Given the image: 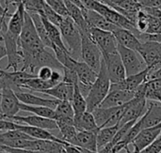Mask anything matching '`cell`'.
<instances>
[{"label": "cell", "instance_id": "cell-43", "mask_svg": "<svg viewBox=\"0 0 161 153\" xmlns=\"http://www.w3.org/2000/svg\"><path fill=\"white\" fill-rule=\"evenodd\" d=\"M140 153H161V134L151 145Z\"/></svg>", "mask_w": 161, "mask_h": 153}, {"label": "cell", "instance_id": "cell-4", "mask_svg": "<svg viewBox=\"0 0 161 153\" xmlns=\"http://www.w3.org/2000/svg\"><path fill=\"white\" fill-rule=\"evenodd\" d=\"M86 8L100 13L108 22H110L111 24H115L116 26H118L120 28L127 29V30L133 32L134 34H136L138 36V38L140 37L141 33L139 32V30L137 29L136 25L131 21H129L126 17H125L124 15L119 13L117 10H115L112 8L108 7V5L102 3L101 1H96V0L90 1L86 5Z\"/></svg>", "mask_w": 161, "mask_h": 153}, {"label": "cell", "instance_id": "cell-25", "mask_svg": "<svg viewBox=\"0 0 161 153\" xmlns=\"http://www.w3.org/2000/svg\"><path fill=\"white\" fill-rule=\"evenodd\" d=\"M75 86L72 84H68L65 82H60L59 84L56 85L55 87L42 91V94L51 96L54 99L58 101H69L71 102L74 95Z\"/></svg>", "mask_w": 161, "mask_h": 153}, {"label": "cell", "instance_id": "cell-49", "mask_svg": "<svg viewBox=\"0 0 161 153\" xmlns=\"http://www.w3.org/2000/svg\"><path fill=\"white\" fill-rule=\"evenodd\" d=\"M6 56H7V50H6L5 46L0 45V60L3 59Z\"/></svg>", "mask_w": 161, "mask_h": 153}, {"label": "cell", "instance_id": "cell-26", "mask_svg": "<svg viewBox=\"0 0 161 153\" xmlns=\"http://www.w3.org/2000/svg\"><path fill=\"white\" fill-rule=\"evenodd\" d=\"M25 8L23 3H18L15 11L12 14H10L9 21L7 24L8 30L11 34L17 37L20 36L25 24Z\"/></svg>", "mask_w": 161, "mask_h": 153}, {"label": "cell", "instance_id": "cell-54", "mask_svg": "<svg viewBox=\"0 0 161 153\" xmlns=\"http://www.w3.org/2000/svg\"><path fill=\"white\" fill-rule=\"evenodd\" d=\"M2 118H3V116H2V115L0 114V119H2Z\"/></svg>", "mask_w": 161, "mask_h": 153}, {"label": "cell", "instance_id": "cell-18", "mask_svg": "<svg viewBox=\"0 0 161 153\" xmlns=\"http://www.w3.org/2000/svg\"><path fill=\"white\" fill-rule=\"evenodd\" d=\"M135 97V92L123 90V89H114L110 88L108 94L100 104L99 107L109 108V107H118L122 106L128 102H130Z\"/></svg>", "mask_w": 161, "mask_h": 153}, {"label": "cell", "instance_id": "cell-32", "mask_svg": "<svg viewBox=\"0 0 161 153\" xmlns=\"http://www.w3.org/2000/svg\"><path fill=\"white\" fill-rule=\"evenodd\" d=\"M120 124L114 125V126H109V127H104L101 128L97 134V147L98 150L101 148L105 147L108 143H110L113 138L115 137L118 130L120 129Z\"/></svg>", "mask_w": 161, "mask_h": 153}, {"label": "cell", "instance_id": "cell-51", "mask_svg": "<svg viewBox=\"0 0 161 153\" xmlns=\"http://www.w3.org/2000/svg\"><path fill=\"white\" fill-rule=\"evenodd\" d=\"M1 101H2V93L0 92V114H1Z\"/></svg>", "mask_w": 161, "mask_h": 153}, {"label": "cell", "instance_id": "cell-13", "mask_svg": "<svg viewBox=\"0 0 161 153\" xmlns=\"http://www.w3.org/2000/svg\"><path fill=\"white\" fill-rule=\"evenodd\" d=\"M2 101H1V114L4 119H10L18 114L20 111V103L15 91L10 87H4L1 90Z\"/></svg>", "mask_w": 161, "mask_h": 153}, {"label": "cell", "instance_id": "cell-27", "mask_svg": "<svg viewBox=\"0 0 161 153\" xmlns=\"http://www.w3.org/2000/svg\"><path fill=\"white\" fill-rule=\"evenodd\" d=\"M113 34H114L118 43L124 47L128 48V49L138 51V49L140 48V46L142 44V41L138 38V36L127 29L118 28L113 32Z\"/></svg>", "mask_w": 161, "mask_h": 153}, {"label": "cell", "instance_id": "cell-40", "mask_svg": "<svg viewBox=\"0 0 161 153\" xmlns=\"http://www.w3.org/2000/svg\"><path fill=\"white\" fill-rule=\"evenodd\" d=\"M136 27L139 30V32L146 33L147 27H148V13L145 12L143 9H141L138 12L137 22H136Z\"/></svg>", "mask_w": 161, "mask_h": 153}, {"label": "cell", "instance_id": "cell-10", "mask_svg": "<svg viewBox=\"0 0 161 153\" xmlns=\"http://www.w3.org/2000/svg\"><path fill=\"white\" fill-rule=\"evenodd\" d=\"M89 34L103 54L115 53L118 51V41L112 32L96 27H90Z\"/></svg>", "mask_w": 161, "mask_h": 153}, {"label": "cell", "instance_id": "cell-55", "mask_svg": "<svg viewBox=\"0 0 161 153\" xmlns=\"http://www.w3.org/2000/svg\"><path fill=\"white\" fill-rule=\"evenodd\" d=\"M63 153H65V152H63Z\"/></svg>", "mask_w": 161, "mask_h": 153}, {"label": "cell", "instance_id": "cell-19", "mask_svg": "<svg viewBox=\"0 0 161 153\" xmlns=\"http://www.w3.org/2000/svg\"><path fill=\"white\" fill-rule=\"evenodd\" d=\"M13 130L21 131V132L26 134L27 135H29L30 137H32V138H34V139L50 140V141H55V142L60 143V144H62V145L67 144V142L61 140L59 137L55 136V135H54L52 133H50L48 130H44V129H42V128H37V127L25 125V124H19V123L14 122Z\"/></svg>", "mask_w": 161, "mask_h": 153}, {"label": "cell", "instance_id": "cell-5", "mask_svg": "<svg viewBox=\"0 0 161 153\" xmlns=\"http://www.w3.org/2000/svg\"><path fill=\"white\" fill-rule=\"evenodd\" d=\"M44 48L46 47L42 42L30 15L25 11V24L19 36V50L22 52L33 53Z\"/></svg>", "mask_w": 161, "mask_h": 153}, {"label": "cell", "instance_id": "cell-31", "mask_svg": "<svg viewBox=\"0 0 161 153\" xmlns=\"http://www.w3.org/2000/svg\"><path fill=\"white\" fill-rule=\"evenodd\" d=\"M28 14L30 15V17H31V19L33 21V24L35 25L37 33H38L42 42L43 43V45L45 47H48V48L53 50L54 49V45L52 44V42L50 41V40H49V38L47 36V33H46L43 22L42 20V16L38 12H28Z\"/></svg>", "mask_w": 161, "mask_h": 153}, {"label": "cell", "instance_id": "cell-36", "mask_svg": "<svg viewBox=\"0 0 161 153\" xmlns=\"http://www.w3.org/2000/svg\"><path fill=\"white\" fill-rule=\"evenodd\" d=\"M56 119L58 118H75V112L71 102L69 101H59L56 109Z\"/></svg>", "mask_w": 161, "mask_h": 153}, {"label": "cell", "instance_id": "cell-28", "mask_svg": "<svg viewBox=\"0 0 161 153\" xmlns=\"http://www.w3.org/2000/svg\"><path fill=\"white\" fill-rule=\"evenodd\" d=\"M65 5H66L67 10H68L69 17H71V19L75 22V24L77 25L79 30L89 33L90 26L86 21L83 10L78 6H76L75 4H74L68 0H65Z\"/></svg>", "mask_w": 161, "mask_h": 153}, {"label": "cell", "instance_id": "cell-15", "mask_svg": "<svg viewBox=\"0 0 161 153\" xmlns=\"http://www.w3.org/2000/svg\"><path fill=\"white\" fill-rule=\"evenodd\" d=\"M160 134L161 123L153 127L142 129L131 144L133 147V151L135 153L142 152L144 149L151 145L160 135Z\"/></svg>", "mask_w": 161, "mask_h": 153}, {"label": "cell", "instance_id": "cell-1", "mask_svg": "<svg viewBox=\"0 0 161 153\" xmlns=\"http://www.w3.org/2000/svg\"><path fill=\"white\" fill-rule=\"evenodd\" d=\"M23 67L21 71H28L32 74H37V71L42 67H50L53 70L63 71V66L58 60L55 54L47 51L45 48L33 53L22 52Z\"/></svg>", "mask_w": 161, "mask_h": 153}, {"label": "cell", "instance_id": "cell-34", "mask_svg": "<svg viewBox=\"0 0 161 153\" xmlns=\"http://www.w3.org/2000/svg\"><path fill=\"white\" fill-rule=\"evenodd\" d=\"M20 110L25 112H29L32 115H36L42 118H47L51 119H56V112L54 109L45 107V106H35V105H28L25 103H20Z\"/></svg>", "mask_w": 161, "mask_h": 153}, {"label": "cell", "instance_id": "cell-29", "mask_svg": "<svg viewBox=\"0 0 161 153\" xmlns=\"http://www.w3.org/2000/svg\"><path fill=\"white\" fill-rule=\"evenodd\" d=\"M42 20L43 22V24H44V27H45L47 36H48L50 41L52 42V44L54 45V48L55 47H58V48H60V49H62V50H64V51H66V52L69 53V51H68V49H67V47H66L63 40H62V36H61L59 27L57 26V25H55L54 24L50 23L43 16H42Z\"/></svg>", "mask_w": 161, "mask_h": 153}, {"label": "cell", "instance_id": "cell-39", "mask_svg": "<svg viewBox=\"0 0 161 153\" xmlns=\"http://www.w3.org/2000/svg\"><path fill=\"white\" fill-rule=\"evenodd\" d=\"M44 1L49 7H51L55 11H57L62 17L69 16L68 10L65 5V0H44Z\"/></svg>", "mask_w": 161, "mask_h": 153}, {"label": "cell", "instance_id": "cell-38", "mask_svg": "<svg viewBox=\"0 0 161 153\" xmlns=\"http://www.w3.org/2000/svg\"><path fill=\"white\" fill-rule=\"evenodd\" d=\"M39 14H41L42 16H43V17L46 18L50 23L54 24L55 25H57V26H58V27H59V25H60V24L62 23L63 18H64V17H62L61 15H59L57 11H55V10H54L51 7H49L47 4H45L42 12L39 13Z\"/></svg>", "mask_w": 161, "mask_h": 153}, {"label": "cell", "instance_id": "cell-23", "mask_svg": "<svg viewBox=\"0 0 161 153\" xmlns=\"http://www.w3.org/2000/svg\"><path fill=\"white\" fill-rule=\"evenodd\" d=\"M73 70L75 71L77 78H78V84L92 87L94 81L97 78L98 73L93 71L88 64H86L84 61L75 60L74 63Z\"/></svg>", "mask_w": 161, "mask_h": 153}, {"label": "cell", "instance_id": "cell-42", "mask_svg": "<svg viewBox=\"0 0 161 153\" xmlns=\"http://www.w3.org/2000/svg\"><path fill=\"white\" fill-rule=\"evenodd\" d=\"M63 82L72 84V85H76L78 84V78L75 73V71L72 69H68L63 67Z\"/></svg>", "mask_w": 161, "mask_h": 153}, {"label": "cell", "instance_id": "cell-46", "mask_svg": "<svg viewBox=\"0 0 161 153\" xmlns=\"http://www.w3.org/2000/svg\"><path fill=\"white\" fill-rule=\"evenodd\" d=\"M142 8H161V0H137Z\"/></svg>", "mask_w": 161, "mask_h": 153}, {"label": "cell", "instance_id": "cell-24", "mask_svg": "<svg viewBox=\"0 0 161 153\" xmlns=\"http://www.w3.org/2000/svg\"><path fill=\"white\" fill-rule=\"evenodd\" d=\"M97 134L98 132L78 131L76 136L71 142V145L92 151H98Z\"/></svg>", "mask_w": 161, "mask_h": 153}, {"label": "cell", "instance_id": "cell-35", "mask_svg": "<svg viewBox=\"0 0 161 153\" xmlns=\"http://www.w3.org/2000/svg\"><path fill=\"white\" fill-rule=\"evenodd\" d=\"M58 131L60 133V139L71 144V142L76 136L78 130L75 126V123H66V122H57Z\"/></svg>", "mask_w": 161, "mask_h": 153}, {"label": "cell", "instance_id": "cell-2", "mask_svg": "<svg viewBox=\"0 0 161 153\" xmlns=\"http://www.w3.org/2000/svg\"><path fill=\"white\" fill-rule=\"evenodd\" d=\"M110 86L111 82L107 71V67L104 59H102L101 68L98 72L97 78L92 84L91 90L88 96L86 97L88 112L92 113V111H94L96 108L100 106V104L103 103V101L108 94L110 90Z\"/></svg>", "mask_w": 161, "mask_h": 153}, {"label": "cell", "instance_id": "cell-45", "mask_svg": "<svg viewBox=\"0 0 161 153\" xmlns=\"http://www.w3.org/2000/svg\"><path fill=\"white\" fill-rule=\"evenodd\" d=\"M141 41H156L161 43V33L158 34H145L142 33L139 37Z\"/></svg>", "mask_w": 161, "mask_h": 153}, {"label": "cell", "instance_id": "cell-6", "mask_svg": "<svg viewBox=\"0 0 161 153\" xmlns=\"http://www.w3.org/2000/svg\"><path fill=\"white\" fill-rule=\"evenodd\" d=\"M81 32L82 43H81V58L86 64H88L97 73L100 71L103 55L98 45L93 41L89 33Z\"/></svg>", "mask_w": 161, "mask_h": 153}, {"label": "cell", "instance_id": "cell-30", "mask_svg": "<svg viewBox=\"0 0 161 153\" xmlns=\"http://www.w3.org/2000/svg\"><path fill=\"white\" fill-rule=\"evenodd\" d=\"M74 121H75V126L78 131L99 132L100 130L92 112L86 111L80 117L74 118Z\"/></svg>", "mask_w": 161, "mask_h": 153}, {"label": "cell", "instance_id": "cell-52", "mask_svg": "<svg viewBox=\"0 0 161 153\" xmlns=\"http://www.w3.org/2000/svg\"><path fill=\"white\" fill-rule=\"evenodd\" d=\"M0 153H9V152H7V151H5V150H0Z\"/></svg>", "mask_w": 161, "mask_h": 153}, {"label": "cell", "instance_id": "cell-9", "mask_svg": "<svg viewBox=\"0 0 161 153\" xmlns=\"http://www.w3.org/2000/svg\"><path fill=\"white\" fill-rule=\"evenodd\" d=\"M137 52L142 55L147 67L151 69L150 71L161 67V43L156 41H142Z\"/></svg>", "mask_w": 161, "mask_h": 153}, {"label": "cell", "instance_id": "cell-7", "mask_svg": "<svg viewBox=\"0 0 161 153\" xmlns=\"http://www.w3.org/2000/svg\"><path fill=\"white\" fill-rule=\"evenodd\" d=\"M118 53L122 58L126 76L139 73L148 68L143 58L137 51L128 49L118 43Z\"/></svg>", "mask_w": 161, "mask_h": 153}, {"label": "cell", "instance_id": "cell-21", "mask_svg": "<svg viewBox=\"0 0 161 153\" xmlns=\"http://www.w3.org/2000/svg\"><path fill=\"white\" fill-rule=\"evenodd\" d=\"M83 13H84V16H85L86 21L90 27H96V28L107 30V31H109L112 33L116 29L120 28V27L116 26L115 24H111L110 22H108L100 13H98L92 9L86 8L85 10H83Z\"/></svg>", "mask_w": 161, "mask_h": 153}, {"label": "cell", "instance_id": "cell-16", "mask_svg": "<svg viewBox=\"0 0 161 153\" xmlns=\"http://www.w3.org/2000/svg\"><path fill=\"white\" fill-rule=\"evenodd\" d=\"M8 119L11 121H14L16 123H19V124H25V125L42 128V129L48 130V131L58 130V124L55 119L42 118V117H39L36 115H30V116H25V117L16 115L14 117H11Z\"/></svg>", "mask_w": 161, "mask_h": 153}, {"label": "cell", "instance_id": "cell-50", "mask_svg": "<svg viewBox=\"0 0 161 153\" xmlns=\"http://www.w3.org/2000/svg\"><path fill=\"white\" fill-rule=\"evenodd\" d=\"M80 150L83 153H99L98 151H92V150H84V149H80Z\"/></svg>", "mask_w": 161, "mask_h": 153}, {"label": "cell", "instance_id": "cell-20", "mask_svg": "<svg viewBox=\"0 0 161 153\" xmlns=\"http://www.w3.org/2000/svg\"><path fill=\"white\" fill-rule=\"evenodd\" d=\"M19 101L22 103L28 104V105H35V106H45L49 107L52 109H56L58 103H59L58 100L57 99H46L42 98L40 96H37L35 94H32L31 92H23V91H18L15 92Z\"/></svg>", "mask_w": 161, "mask_h": 153}, {"label": "cell", "instance_id": "cell-33", "mask_svg": "<svg viewBox=\"0 0 161 153\" xmlns=\"http://www.w3.org/2000/svg\"><path fill=\"white\" fill-rule=\"evenodd\" d=\"M74 112H75V118L80 117L82 114H84L87 111V103L86 98L82 95V93L79 90L78 84L75 85L74 89V95L73 99L71 101Z\"/></svg>", "mask_w": 161, "mask_h": 153}, {"label": "cell", "instance_id": "cell-37", "mask_svg": "<svg viewBox=\"0 0 161 153\" xmlns=\"http://www.w3.org/2000/svg\"><path fill=\"white\" fill-rule=\"evenodd\" d=\"M16 3H23L25 11L27 12H38L41 13L45 6L44 0H16Z\"/></svg>", "mask_w": 161, "mask_h": 153}, {"label": "cell", "instance_id": "cell-48", "mask_svg": "<svg viewBox=\"0 0 161 153\" xmlns=\"http://www.w3.org/2000/svg\"><path fill=\"white\" fill-rule=\"evenodd\" d=\"M148 79H158L161 80V67L149 72Z\"/></svg>", "mask_w": 161, "mask_h": 153}, {"label": "cell", "instance_id": "cell-22", "mask_svg": "<svg viewBox=\"0 0 161 153\" xmlns=\"http://www.w3.org/2000/svg\"><path fill=\"white\" fill-rule=\"evenodd\" d=\"M142 129L156 126L161 123V103L147 100V109L142 117Z\"/></svg>", "mask_w": 161, "mask_h": 153}, {"label": "cell", "instance_id": "cell-3", "mask_svg": "<svg viewBox=\"0 0 161 153\" xmlns=\"http://www.w3.org/2000/svg\"><path fill=\"white\" fill-rule=\"evenodd\" d=\"M59 30L71 56L76 60L81 58V32L71 17L67 16L63 18L59 25Z\"/></svg>", "mask_w": 161, "mask_h": 153}, {"label": "cell", "instance_id": "cell-41", "mask_svg": "<svg viewBox=\"0 0 161 153\" xmlns=\"http://www.w3.org/2000/svg\"><path fill=\"white\" fill-rule=\"evenodd\" d=\"M161 33V20L158 17L148 14V27L145 34Z\"/></svg>", "mask_w": 161, "mask_h": 153}, {"label": "cell", "instance_id": "cell-14", "mask_svg": "<svg viewBox=\"0 0 161 153\" xmlns=\"http://www.w3.org/2000/svg\"><path fill=\"white\" fill-rule=\"evenodd\" d=\"M147 109V100L144 97L135 96L127 103L125 112L120 121V126L142 118Z\"/></svg>", "mask_w": 161, "mask_h": 153}, {"label": "cell", "instance_id": "cell-11", "mask_svg": "<svg viewBox=\"0 0 161 153\" xmlns=\"http://www.w3.org/2000/svg\"><path fill=\"white\" fill-rule=\"evenodd\" d=\"M102 55H103V59L105 61L110 82L114 84V83H120L123 80H125L126 77V73H125V70L122 58L118 51L115 53H109V54L102 53Z\"/></svg>", "mask_w": 161, "mask_h": 153}, {"label": "cell", "instance_id": "cell-8", "mask_svg": "<svg viewBox=\"0 0 161 153\" xmlns=\"http://www.w3.org/2000/svg\"><path fill=\"white\" fill-rule=\"evenodd\" d=\"M127 103L118 106V107H98L94 111H92L93 117L99 128L114 126L120 124V121L125 112Z\"/></svg>", "mask_w": 161, "mask_h": 153}, {"label": "cell", "instance_id": "cell-53", "mask_svg": "<svg viewBox=\"0 0 161 153\" xmlns=\"http://www.w3.org/2000/svg\"><path fill=\"white\" fill-rule=\"evenodd\" d=\"M125 153H135V152H134V151L132 150V151H129V152H126V151H125Z\"/></svg>", "mask_w": 161, "mask_h": 153}, {"label": "cell", "instance_id": "cell-44", "mask_svg": "<svg viewBox=\"0 0 161 153\" xmlns=\"http://www.w3.org/2000/svg\"><path fill=\"white\" fill-rule=\"evenodd\" d=\"M53 69L50 67H42L41 69H39V71H37V77L44 80V81H48L51 79L52 73H53Z\"/></svg>", "mask_w": 161, "mask_h": 153}, {"label": "cell", "instance_id": "cell-47", "mask_svg": "<svg viewBox=\"0 0 161 153\" xmlns=\"http://www.w3.org/2000/svg\"><path fill=\"white\" fill-rule=\"evenodd\" d=\"M63 150L65 153H83L81 151V150L74 145H71L69 143L63 145Z\"/></svg>", "mask_w": 161, "mask_h": 153}, {"label": "cell", "instance_id": "cell-17", "mask_svg": "<svg viewBox=\"0 0 161 153\" xmlns=\"http://www.w3.org/2000/svg\"><path fill=\"white\" fill-rule=\"evenodd\" d=\"M150 71H151V69L147 68L139 73L126 76L125 79L120 83H114V84L111 83L110 88L123 89V90H128V91L136 92V90L148 80V75H149Z\"/></svg>", "mask_w": 161, "mask_h": 153}, {"label": "cell", "instance_id": "cell-12", "mask_svg": "<svg viewBox=\"0 0 161 153\" xmlns=\"http://www.w3.org/2000/svg\"><path fill=\"white\" fill-rule=\"evenodd\" d=\"M119 13L126 17L135 25L137 22L138 12L142 9L141 5L137 0H100Z\"/></svg>", "mask_w": 161, "mask_h": 153}]
</instances>
